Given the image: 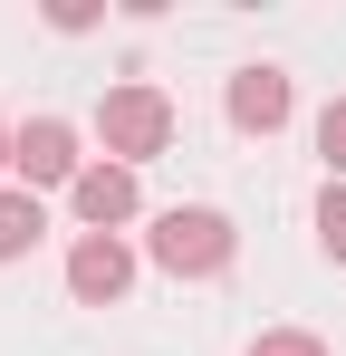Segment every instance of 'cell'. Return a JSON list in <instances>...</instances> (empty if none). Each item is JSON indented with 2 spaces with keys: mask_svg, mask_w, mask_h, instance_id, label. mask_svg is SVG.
Listing matches in <instances>:
<instances>
[{
  "mask_svg": "<svg viewBox=\"0 0 346 356\" xmlns=\"http://www.w3.org/2000/svg\"><path fill=\"white\" fill-rule=\"evenodd\" d=\"M318 250H327V260H346V193H337V183L318 193Z\"/></svg>",
  "mask_w": 346,
  "mask_h": 356,
  "instance_id": "cell-8",
  "label": "cell"
},
{
  "mask_svg": "<svg viewBox=\"0 0 346 356\" xmlns=\"http://www.w3.org/2000/svg\"><path fill=\"white\" fill-rule=\"evenodd\" d=\"M318 154H327V174H346V97H327V116H318Z\"/></svg>",
  "mask_w": 346,
  "mask_h": 356,
  "instance_id": "cell-9",
  "label": "cell"
},
{
  "mask_svg": "<svg viewBox=\"0 0 346 356\" xmlns=\"http://www.w3.org/2000/svg\"><path fill=\"white\" fill-rule=\"evenodd\" d=\"M10 145H19V135H10V125H0V164H10Z\"/></svg>",
  "mask_w": 346,
  "mask_h": 356,
  "instance_id": "cell-11",
  "label": "cell"
},
{
  "mask_svg": "<svg viewBox=\"0 0 346 356\" xmlns=\"http://www.w3.org/2000/svg\"><path fill=\"white\" fill-rule=\"evenodd\" d=\"M67 289L87 298V308H115V298L135 289V250H125L115 232H87L77 250H67Z\"/></svg>",
  "mask_w": 346,
  "mask_h": 356,
  "instance_id": "cell-4",
  "label": "cell"
},
{
  "mask_svg": "<svg viewBox=\"0 0 346 356\" xmlns=\"http://www.w3.org/2000/svg\"><path fill=\"white\" fill-rule=\"evenodd\" d=\"M67 202H77V222H87V232L135 222V164H87V174L67 183Z\"/></svg>",
  "mask_w": 346,
  "mask_h": 356,
  "instance_id": "cell-5",
  "label": "cell"
},
{
  "mask_svg": "<svg viewBox=\"0 0 346 356\" xmlns=\"http://www.w3.org/2000/svg\"><path fill=\"white\" fill-rule=\"evenodd\" d=\"M97 135H106L115 164H145V154L173 145V97L145 87V77H125V87H106V106H97Z\"/></svg>",
  "mask_w": 346,
  "mask_h": 356,
  "instance_id": "cell-1",
  "label": "cell"
},
{
  "mask_svg": "<svg viewBox=\"0 0 346 356\" xmlns=\"http://www.w3.org/2000/svg\"><path fill=\"white\" fill-rule=\"evenodd\" d=\"M49 232V212H39V193H0V260H19V250H39Z\"/></svg>",
  "mask_w": 346,
  "mask_h": 356,
  "instance_id": "cell-7",
  "label": "cell"
},
{
  "mask_svg": "<svg viewBox=\"0 0 346 356\" xmlns=\"http://www.w3.org/2000/svg\"><path fill=\"white\" fill-rule=\"evenodd\" d=\"M145 260L173 270V280H212V270H231V222L202 212V202H192V212L173 202L164 222H154V241H145Z\"/></svg>",
  "mask_w": 346,
  "mask_h": 356,
  "instance_id": "cell-2",
  "label": "cell"
},
{
  "mask_svg": "<svg viewBox=\"0 0 346 356\" xmlns=\"http://www.w3.org/2000/svg\"><path fill=\"white\" fill-rule=\"evenodd\" d=\"M250 356H327L308 327H270V337H250Z\"/></svg>",
  "mask_w": 346,
  "mask_h": 356,
  "instance_id": "cell-10",
  "label": "cell"
},
{
  "mask_svg": "<svg viewBox=\"0 0 346 356\" xmlns=\"http://www.w3.org/2000/svg\"><path fill=\"white\" fill-rule=\"evenodd\" d=\"M10 174H19V193H39V183H77V174H87V164H77V125H67V116H29L19 145H10Z\"/></svg>",
  "mask_w": 346,
  "mask_h": 356,
  "instance_id": "cell-3",
  "label": "cell"
},
{
  "mask_svg": "<svg viewBox=\"0 0 346 356\" xmlns=\"http://www.w3.org/2000/svg\"><path fill=\"white\" fill-rule=\"evenodd\" d=\"M288 106H298V97H288L279 67H240V77H231V125H240V135H279Z\"/></svg>",
  "mask_w": 346,
  "mask_h": 356,
  "instance_id": "cell-6",
  "label": "cell"
}]
</instances>
